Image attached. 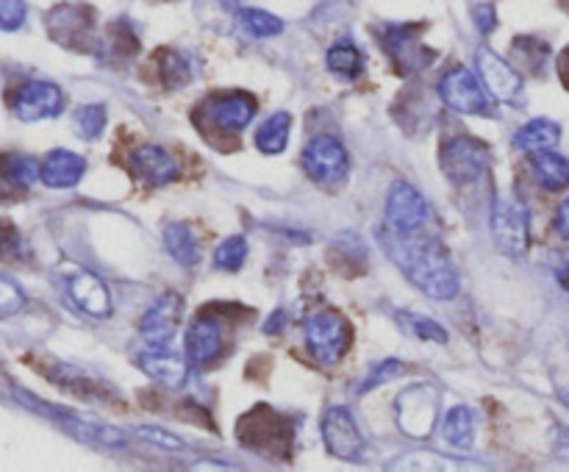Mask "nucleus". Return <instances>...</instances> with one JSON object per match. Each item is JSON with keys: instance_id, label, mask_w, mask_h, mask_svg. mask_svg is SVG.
I'll list each match as a JSON object with an SVG mask.
<instances>
[{"instance_id": "obj_1", "label": "nucleus", "mask_w": 569, "mask_h": 472, "mask_svg": "<svg viewBox=\"0 0 569 472\" xmlns=\"http://www.w3.org/2000/svg\"><path fill=\"white\" fill-rule=\"evenodd\" d=\"M403 237V233H400ZM395 261L409 275L411 283L437 300H450L459 294V272L450 264L448 253L437 239H406L395 250Z\"/></svg>"}, {"instance_id": "obj_2", "label": "nucleus", "mask_w": 569, "mask_h": 472, "mask_svg": "<svg viewBox=\"0 0 569 472\" xmlns=\"http://www.w3.org/2000/svg\"><path fill=\"white\" fill-rule=\"evenodd\" d=\"M306 344L322 366H333L350 344L348 320L337 311H315L306 317Z\"/></svg>"}, {"instance_id": "obj_3", "label": "nucleus", "mask_w": 569, "mask_h": 472, "mask_svg": "<svg viewBox=\"0 0 569 472\" xmlns=\"http://www.w3.org/2000/svg\"><path fill=\"white\" fill-rule=\"evenodd\" d=\"M14 398L20 400L26 409L37 411V414L48 416V420L59 422L61 428H67V431L72 433L76 439H83V442H98V444H109V448H120V444H126V436H122L117 428H109V425H98V422H87L81 420V416L76 414V411L70 409H61V405H53L48 403V400H39L33 398V394H28L26 389H17Z\"/></svg>"}, {"instance_id": "obj_4", "label": "nucleus", "mask_w": 569, "mask_h": 472, "mask_svg": "<svg viewBox=\"0 0 569 472\" xmlns=\"http://www.w3.org/2000/svg\"><path fill=\"white\" fill-rule=\"evenodd\" d=\"M492 237L500 253L522 255L528 248V211L515 194H498L492 205Z\"/></svg>"}, {"instance_id": "obj_5", "label": "nucleus", "mask_w": 569, "mask_h": 472, "mask_svg": "<svg viewBox=\"0 0 569 472\" xmlns=\"http://www.w3.org/2000/svg\"><path fill=\"white\" fill-rule=\"evenodd\" d=\"M439 164H442L445 175L461 187V183H472L483 175L489 164V150L487 144L472 137H453L439 150Z\"/></svg>"}, {"instance_id": "obj_6", "label": "nucleus", "mask_w": 569, "mask_h": 472, "mask_svg": "<svg viewBox=\"0 0 569 472\" xmlns=\"http://www.w3.org/2000/svg\"><path fill=\"white\" fill-rule=\"evenodd\" d=\"M303 167L322 187H337L348 178V150L333 137H315L303 150Z\"/></svg>"}, {"instance_id": "obj_7", "label": "nucleus", "mask_w": 569, "mask_h": 472, "mask_svg": "<svg viewBox=\"0 0 569 472\" xmlns=\"http://www.w3.org/2000/svg\"><path fill=\"white\" fill-rule=\"evenodd\" d=\"M439 92H442L445 103L453 111H461V114H487V111H492V100L487 94L489 89L465 67L450 70L439 83Z\"/></svg>"}, {"instance_id": "obj_8", "label": "nucleus", "mask_w": 569, "mask_h": 472, "mask_svg": "<svg viewBox=\"0 0 569 472\" xmlns=\"http://www.w3.org/2000/svg\"><path fill=\"white\" fill-rule=\"evenodd\" d=\"M398 425L403 428L409 436L426 439L437 425L439 400L431 386H411L398 398Z\"/></svg>"}, {"instance_id": "obj_9", "label": "nucleus", "mask_w": 569, "mask_h": 472, "mask_svg": "<svg viewBox=\"0 0 569 472\" xmlns=\"http://www.w3.org/2000/svg\"><path fill=\"white\" fill-rule=\"evenodd\" d=\"M14 117L22 122H39L59 117L64 109V92L50 81H26L11 100Z\"/></svg>"}, {"instance_id": "obj_10", "label": "nucleus", "mask_w": 569, "mask_h": 472, "mask_svg": "<svg viewBox=\"0 0 569 472\" xmlns=\"http://www.w3.org/2000/svg\"><path fill=\"white\" fill-rule=\"evenodd\" d=\"M476 61H478V70H481L483 87L489 89V94H495L500 103L522 106L526 92H522L520 76H517L515 67H511L509 61L500 59V56L489 48H478Z\"/></svg>"}, {"instance_id": "obj_11", "label": "nucleus", "mask_w": 569, "mask_h": 472, "mask_svg": "<svg viewBox=\"0 0 569 472\" xmlns=\"http://www.w3.org/2000/svg\"><path fill=\"white\" fill-rule=\"evenodd\" d=\"M322 436H326V448L342 461H359L361 453H365V436H361L359 425H356L348 409L337 405V409L326 411Z\"/></svg>"}, {"instance_id": "obj_12", "label": "nucleus", "mask_w": 569, "mask_h": 472, "mask_svg": "<svg viewBox=\"0 0 569 472\" xmlns=\"http://www.w3.org/2000/svg\"><path fill=\"white\" fill-rule=\"evenodd\" d=\"M426 214H428V205L426 200H422V194L417 192L411 183L406 181L395 183L387 200L389 228H392L395 233H411L426 222Z\"/></svg>"}, {"instance_id": "obj_13", "label": "nucleus", "mask_w": 569, "mask_h": 472, "mask_svg": "<svg viewBox=\"0 0 569 472\" xmlns=\"http://www.w3.org/2000/svg\"><path fill=\"white\" fill-rule=\"evenodd\" d=\"M48 31L67 48L87 50V39L92 37V17L83 6H56L48 14Z\"/></svg>"}, {"instance_id": "obj_14", "label": "nucleus", "mask_w": 569, "mask_h": 472, "mask_svg": "<svg viewBox=\"0 0 569 472\" xmlns=\"http://www.w3.org/2000/svg\"><path fill=\"white\" fill-rule=\"evenodd\" d=\"M178 314H181V300L176 294H164L156 300L139 320V333L144 337V342L153 348H167V342L176 337Z\"/></svg>"}, {"instance_id": "obj_15", "label": "nucleus", "mask_w": 569, "mask_h": 472, "mask_svg": "<svg viewBox=\"0 0 569 472\" xmlns=\"http://www.w3.org/2000/svg\"><path fill=\"white\" fill-rule=\"evenodd\" d=\"M131 170L144 181V187H167L178 178V161L159 144H144L131 153Z\"/></svg>"}, {"instance_id": "obj_16", "label": "nucleus", "mask_w": 569, "mask_h": 472, "mask_svg": "<svg viewBox=\"0 0 569 472\" xmlns=\"http://www.w3.org/2000/svg\"><path fill=\"white\" fill-rule=\"evenodd\" d=\"M67 298L72 300L78 311L89 317H109L111 314V294L109 287L92 272H76L67 281Z\"/></svg>"}, {"instance_id": "obj_17", "label": "nucleus", "mask_w": 569, "mask_h": 472, "mask_svg": "<svg viewBox=\"0 0 569 472\" xmlns=\"http://www.w3.org/2000/svg\"><path fill=\"white\" fill-rule=\"evenodd\" d=\"M87 172V159L72 150H50L39 164V178L50 189H70Z\"/></svg>"}, {"instance_id": "obj_18", "label": "nucleus", "mask_w": 569, "mask_h": 472, "mask_svg": "<svg viewBox=\"0 0 569 472\" xmlns=\"http://www.w3.org/2000/svg\"><path fill=\"white\" fill-rule=\"evenodd\" d=\"M222 348V328L214 317H198L187 331L189 364L206 366L217 359Z\"/></svg>"}, {"instance_id": "obj_19", "label": "nucleus", "mask_w": 569, "mask_h": 472, "mask_svg": "<svg viewBox=\"0 0 569 472\" xmlns=\"http://www.w3.org/2000/svg\"><path fill=\"white\" fill-rule=\"evenodd\" d=\"M417 28L403 26V28H389L387 37H383V48L389 50V56L395 59V64L400 67V72L420 70L431 61V53H426L420 44V39L415 37Z\"/></svg>"}, {"instance_id": "obj_20", "label": "nucleus", "mask_w": 569, "mask_h": 472, "mask_svg": "<svg viewBox=\"0 0 569 472\" xmlns=\"http://www.w3.org/2000/svg\"><path fill=\"white\" fill-rule=\"evenodd\" d=\"M137 364L144 375H150L153 381L164 383V386L178 389L183 381H187V361L181 355L164 353L161 348L148 350V353L137 355Z\"/></svg>"}, {"instance_id": "obj_21", "label": "nucleus", "mask_w": 569, "mask_h": 472, "mask_svg": "<svg viewBox=\"0 0 569 472\" xmlns=\"http://www.w3.org/2000/svg\"><path fill=\"white\" fill-rule=\"evenodd\" d=\"M39 178V164L31 155L3 153L0 155V198H9L14 192H26Z\"/></svg>"}, {"instance_id": "obj_22", "label": "nucleus", "mask_w": 569, "mask_h": 472, "mask_svg": "<svg viewBox=\"0 0 569 472\" xmlns=\"http://www.w3.org/2000/svg\"><path fill=\"white\" fill-rule=\"evenodd\" d=\"M209 114L217 125L228 128V131H242L256 117V100L244 92L226 94L209 106Z\"/></svg>"}, {"instance_id": "obj_23", "label": "nucleus", "mask_w": 569, "mask_h": 472, "mask_svg": "<svg viewBox=\"0 0 569 472\" xmlns=\"http://www.w3.org/2000/svg\"><path fill=\"white\" fill-rule=\"evenodd\" d=\"M533 175L545 189H567L569 187V161L553 150H537L533 155Z\"/></svg>"}, {"instance_id": "obj_24", "label": "nucleus", "mask_w": 569, "mask_h": 472, "mask_svg": "<svg viewBox=\"0 0 569 472\" xmlns=\"http://www.w3.org/2000/svg\"><path fill=\"white\" fill-rule=\"evenodd\" d=\"M164 248L178 264L189 267L198 261V239L187 222H167L164 225Z\"/></svg>"}, {"instance_id": "obj_25", "label": "nucleus", "mask_w": 569, "mask_h": 472, "mask_svg": "<svg viewBox=\"0 0 569 472\" xmlns=\"http://www.w3.org/2000/svg\"><path fill=\"white\" fill-rule=\"evenodd\" d=\"M559 139H561V128L556 125L553 120H531L515 133L517 148L531 150V153L553 148V144H559Z\"/></svg>"}, {"instance_id": "obj_26", "label": "nucleus", "mask_w": 569, "mask_h": 472, "mask_svg": "<svg viewBox=\"0 0 569 472\" xmlns=\"http://www.w3.org/2000/svg\"><path fill=\"white\" fill-rule=\"evenodd\" d=\"M445 442L453 444V448L467 450L472 444V436H476V414L467 405H456V409L448 411L445 416Z\"/></svg>"}, {"instance_id": "obj_27", "label": "nucleus", "mask_w": 569, "mask_h": 472, "mask_svg": "<svg viewBox=\"0 0 569 472\" xmlns=\"http://www.w3.org/2000/svg\"><path fill=\"white\" fill-rule=\"evenodd\" d=\"M328 70L333 76L345 78V81H356L361 76V70H365V56H361V50L356 44L339 42L328 50Z\"/></svg>"}, {"instance_id": "obj_28", "label": "nucleus", "mask_w": 569, "mask_h": 472, "mask_svg": "<svg viewBox=\"0 0 569 472\" xmlns=\"http://www.w3.org/2000/svg\"><path fill=\"white\" fill-rule=\"evenodd\" d=\"M289 114L287 111H276L272 117H267L264 125L256 131V144H259L261 153H281L289 142Z\"/></svg>"}, {"instance_id": "obj_29", "label": "nucleus", "mask_w": 569, "mask_h": 472, "mask_svg": "<svg viewBox=\"0 0 569 472\" xmlns=\"http://www.w3.org/2000/svg\"><path fill=\"white\" fill-rule=\"evenodd\" d=\"M106 128V106L92 103L81 106V109L72 114V131L81 139H98Z\"/></svg>"}, {"instance_id": "obj_30", "label": "nucleus", "mask_w": 569, "mask_h": 472, "mask_svg": "<svg viewBox=\"0 0 569 472\" xmlns=\"http://www.w3.org/2000/svg\"><path fill=\"white\" fill-rule=\"evenodd\" d=\"M239 22L248 28L250 37H278L283 31V20H278L276 14L270 11H261V9H242L239 11Z\"/></svg>"}, {"instance_id": "obj_31", "label": "nucleus", "mask_w": 569, "mask_h": 472, "mask_svg": "<svg viewBox=\"0 0 569 472\" xmlns=\"http://www.w3.org/2000/svg\"><path fill=\"white\" fill-rule=\"evenodd\" d=\"M159 76L167 87H183L189 81V76H192V70H189L187 59L181 53H176V50H161Z\"/></svg>"}, {"instance_id": "obj_32", "label": "nucleus", "mask_w": 569, "mask_h": 472, "mask_svg": "<svg viewBox=\"0 0 569 472\" xmlns=\"http://www.w3.org/2000/svg\"><path fill=\"white\" fill-rule=\"evenodd\" d=\"M244 255H248V239L228 237L226 242H220V248L214 250V267L217 270L233 272L244 264Z\"/></svg>"}, {"instance_id": "obj_33", "label": "nucleus", "mask_w": 569, "mask_h": 472, "mask_svg": "<svg viewBox=\"0 0 569 472\" xmlns=\"http://www.w3.org/2000/svg\"><path fill=\"white\" fill-rule=\"evenodd\" d=\"M403 322H406V328H409V331L415 333V337L428 339V342H437V344L448 342V331H445L442 325H437V322H433V320H428V317L403 314Z\"/></svg>"}, {"instance_id": "obj_34", "label": "nucleus", "mask_w": 569, "mask_h": 472, "mask_svg": "<svg viewBox=\"0 0 569 472\" xmlns=\"http://www.w3.org/2000/svg\"><path fill=\"white\" fill-rule=\"evenodd\" d=\"M22 305H26V292L11 278L0 275V320L14 317L17 311H22Z\"/></svg>"}, {"instance_id": "obj_35", "label": "nucleus", "mask_w": 569, "mask_h": 472, "mask_svg": "<svg viewBox=\"0 0 569 472\" xmlns=\"http://www.w3.org/2000/svg\"><path fill=\"white\" fill-rule=\"evenodd\" d=\"M28 17L26 0H0V31H17Z\"/></svg>"}, {"instance_id": "obj_36", "label": "nucleus", "mask_w": 569, "mask_h": 472, "mask_svg": "<svg viewBox=\"0 0 569 472\" xmlns=\"http://www.w3.org/2000/svg\"><path fill=\"white\" fill-rule=\"evenodd\" d=\"M400 372H403V364H400V361H395V359H389V361H383V364L372 366L370 375H367L365 381L359 383V394L370 392L372 386H381V383L392 381V378H398Z\"/></svg>"}, {"instance_id": "obj_37", "label": "nucleus", "mask_w": 569, "mask_h": 472, "mask_svg": "<svg viewBox=\"0 0 569 472\" xmlns=\"http://www.w3.org/2000/svg\"><path fill=\"white\" fill-rule=\"evenodd\" d=\"M22 255V239L11 222L0 220V261H17Z\"/></svg>"}, {"instance_id": "obj_38", "label": "nucleus", "mask_w": 569, "mask_h": 472, "mask_svg": "<svg viewBox=\"0 0 569 472\" xmlns=\"http://www.w3.org/2000/svg\"><path fill=\"white\" fill-rule=\"evenodd\" d=\"M137 433L142 439H148V442H156L161 444L164 450H181L183 442L178 436H172V433H167L164 428H156V425H139Z\"/></svg>"}, {"instance_id": "obj_39", "label": "nucleus", "mask_w": 569, "mask_h": 472, "mask_svg": "<svg viewBox=\"0 0 569 472\" xmlns=\"http://www.w3.org/2000/svg\"><path fill=\"white\" fill-rule=\"evenodd\" d=\"M476 26L481 33H492L495 26H498V17H495V6L492 3H481L476 6Z\"/></svg>"}, {"instance_id": "obj_40", "label": "nucleus", "mask_w": 569, "mask_h": 472, "mask_svg": "<svg viewBox=\"0 0 569 472\" xmlns=\"http://www.w3.org/2000/svg\"><path fill=\"white\" fill-rule=\"evenodd\" d=\"M556 231L565 239H569V198L559 205V211H556Z\"/></svg>"}, {"instance_id": "obj_41", "label": "nucleus", "mask_w": 569, "mask_h": 472, "mask_svg": "<svg viewBox=\"0 0 569 472\" xmlns=\"http://www.w3.org/2000/svg\"><path fill=\"white\" fill-rule=\"evenodd\" d=\"M559 281H561V287L569 292V261H565V264L559 267Z\"/></svg>"}, {"instance_id": "obj_42", "label": "nucleus", "mask_w": 569, "mask_h": 472, "mask_svg": "<svg viewBox=\"0 0 569 472\" xmlns=\"http://www.w3.org/2000/svg\"><path fill=\"white\" fill-rule=\"evenodd\" d=\"M561 76H565V78H567V83H569V48H567L565 59H561Z\"/></svg>"}, {"instance_id": "obj_43", "label": "nucleus", "mask_w": 569, "mask_h": 472, "mask_svg": "<svg viewBox=\"0 0 569 472\" xmlns=\"http://www.w3.org/2000/svg\"><path fill=\"white\" fill-rule=\"evenodd\" d=\"M567 403H569V398H567Z\"/></svg>"}]
</instances>
